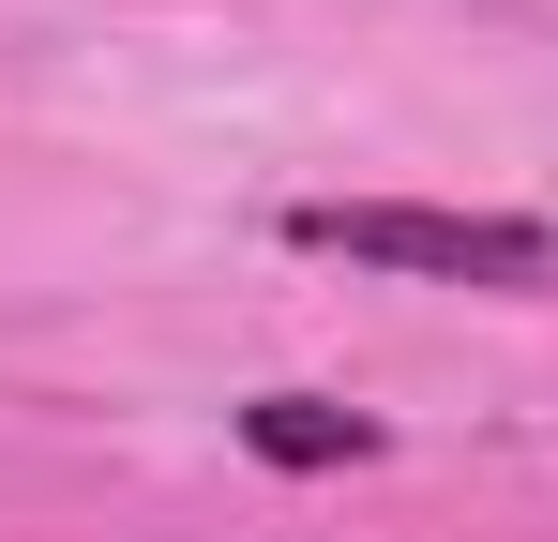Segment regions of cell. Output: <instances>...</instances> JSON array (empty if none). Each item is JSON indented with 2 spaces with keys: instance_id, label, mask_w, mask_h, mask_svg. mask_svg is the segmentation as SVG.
Listing matches in <instances>:
<instances>
[{
  "instance_id": "2",
  "label": "cell",
  "mask_w": 558,
  "mask_h": 542,
  "mask_svg": "<svg viewBox=\"0 0 558 542\" xmlns=\"http://www.w3.org/2000/svg\"><path fill=\"white\" fill-rule=\"evenodd\" d=\"M242 452H257V467H363L377 422L363 407H317V392H257V407H242Z\"/></svg>"
},
{
  "instance_id": "1",
  "label": "cell",
  "mask_w": 558,
  "mask_h": 542,
  "mask_svg": "<svg viewBox=\"0 0 558 542\" xmlns=\"http://www.w3.org/2000/svg\"><path fill=\"white\" fill-rule=\"evenodd\" d=\"M302 257H348V271H408V286H498L529 301L558 286V226L544 211H423V196H302L287 211Z\"/></svg>"
}]
</instances>
